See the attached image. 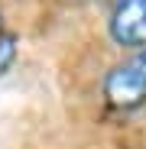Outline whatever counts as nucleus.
I'll return each instance as SVG.
<instances>
[{
    "label": "nucleus",
    "mask_w": 146,
    "mask_h": 149,
    "mask_svg": "<svg viewBox=\"0 0 146 149\" xmlns=\"http://www.w3.org/2000/svg\"><path fill=\"white\" fill-rule=\"evenodd\" d=\"M101 94L114 110H124V113L146 104V49L107 68L101 81Z\"/></svg>",
    "instance_id": "nucleus-1"
},
{
    "label": "nucleus",
    "mask_w": 146,
    "mask_h": 149,
    "mask_svg": "<svg viewBox=\"0 0 146 149\" xmlns=\"http://www.w3.org/2000/svg\"><path fill=\"white\" fill-rule=\"evenodd\" d=\"M107 36L133 52L146 49V0H124V3L110 7Z\"/></svg>",
    "instance_id": "nucleus-2"
},
{
    "label": "nucleus",
    "mask_w": 146,
    "mask_h": 149,
    "mask_svg": "<svg viewBox=\"0 0 146 149\" xmlns=\"http://www.w3.org/2000/svg\"><path fill=\"white\" fill-rule=\"evenodd\" d=\"M16 55H20V39H16L13 29H7V23L0 19V78L13 68Z\"/></svg>",
    "instance_id": "nucleus-3"
},
{
    "label": "nucleus",
    "mask_w": 146,
    "mask_h": 149,
    "mask_svg": "<svg viewBox=\"0 0 146 149\" xmlns=\"http://www.w3.org/2000/svg\"><path fill=\"white\" fill-rule=\"evenodd\" d=\"M117 3H124V0H110V7H117Z\"/></svg>",
    "instance_id": "nucleus-4"
}]
</instances>
